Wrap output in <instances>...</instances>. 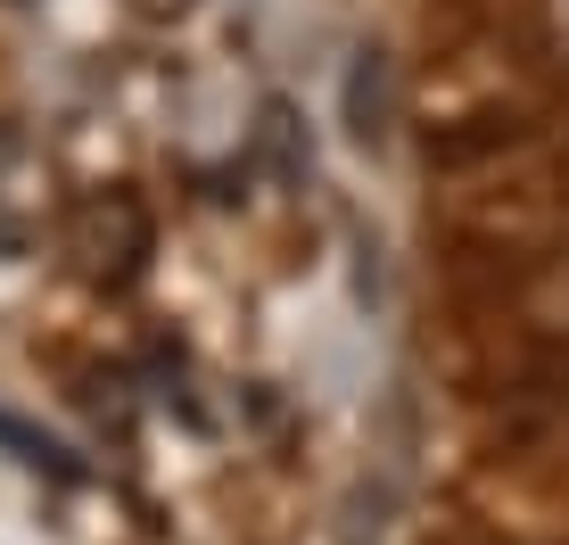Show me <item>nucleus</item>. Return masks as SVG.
Here are the masks:
<instances>
[{
  "mask_svg": "<svg viewBox=\"0 0 569 545\" xmlns=\"http://www.w3.org/2000/svg\"><path fill=\"white\" fill-rule=\"evenodd\" d=\"M545 50L569 67V0H545Z\"/></svg>",
  "mask_w": 569,
  "mask_h": 545,
  "instance_id": "obj_1",
  "label": "nucleus"
}]
</instances>
